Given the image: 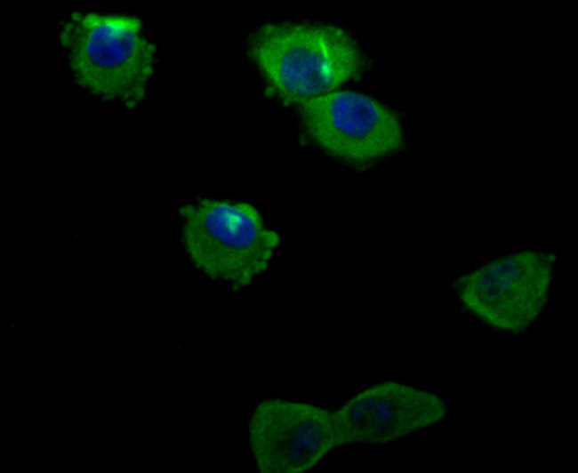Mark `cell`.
Listing matches in <instances>:
<instances>
[{
  "label": "cell",
  "instance_id": "cell-5",
  "mask_svg": "<svg viewBox=\"0 0 578 473\" xmlns=\"http://www.w3.org/2000/svg\"><path fill=\"white\" fill-rule=\"evenodd\" d=\"M301 129L321 151L353 168H366L405 145L397 114L356 91H333L297 105Z\"/></svg>",
  "mask_w": 578,
  "mask_h": 473
},
{
  "label": "cell",
  "instance_id": "cell-3",
  "mask_svg": "<svg viewBox=\"0 0 578 473\" xmlns=\"http://www.w3.org/2000/svg\"><path fill=\"white\" fill-rule=\"evenodd\" d=\"M180 242L190 263L233 290L264 272L280 238L252 204L201 198L179 208Z\"/></svg>",
  "mask_w": 578,
  "mask_h": 473
},
{
  "label": "cell",
  "instance_id": "cell-6",
  "mask_svg": "<svg viewBox=\"0 0 578 473\" xmlns=\"http://www.w3.org/2000/svg\"><path fill=\"white\" fill-rule=\"evenodd\" d=\"M253 463L261 473H301L338 446L333 411L280 398L263 400L248 423Z\"/></svg>",
  "mask_w": 578,
  "mask_h": 473
},
{
  "label": "cell",
  "instance_id": "cell-2",
  "mask_svg": "<svg viewBox=\"0 0 578 473\" xmlns=\"http://www.w3.org/2000/svg\"><path fill=\"white\" fill-rule=\"evenodd\" d=\"M59 39L81 88L127 108L142 103L154 72L156 47L139 19L72 12L60 23Z\"/></svg>",
  "mask_w": 578,
  "mask_h": 473
},
{
  "label": "cell",
  "instance_id": "cell-7",
  "mask_svg": "<svg viewBox=\"0 0 578 473\" xmlns=\"http://www.w3.org/2000/svg\"><path fill=\"white\" fill-rule=\"evenodd\" d=\"M447 411L440 396L389 381L355 394L333 418L339 445H387L439 423Z\"/></svg>",
  "mask_w": 578,
  "mask_h": 473
},
{
  "label": "cell",
  "instance_id": "cell-4",
  "mask_svg": "<svg viewBox=\"0 0 578 473\" xmlns=\"http://www.w3.org/2000/svg\"><path fill=\"white\" fill-rule=\"evenodd\" d=\"M554 253L524 250L461 275L454 290L462 308L487 327L518 334L543 313L550 296Z\"/></svg>",
  "mask_w": 578,
  "mask_h": 473
},
{
  "label": "cell",
  "instance_id": "cell-1",
  "mask_svg": "<svg viewBox=\"0 0 578 473\" xmlns=\"http://www.w3.org/2000/svg\"><path fill=\"white\" fill-rule=\"evenodd\" d=\"M247 53L270 94L285 105L335 91L368 67L357 40L333 24H264L249 37Z\"/></svg>",
  "mask_w": 578,
  "mask_h": 473
}]
</instances>
